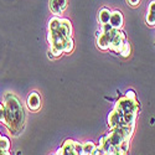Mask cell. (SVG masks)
<instances>
[{
  "instance_id": "obj_2",
  "label": "cell",
  "mask_w": 155,
  "mask_h": 155,
  "mask_svg": "<svg viewBox=\"0 0 155 155\" xmlns=\"http://www.w3.org/2000/svg\"><path fill=\"white\" fill-rule=\"evenodd\" d=\"M139 110V102L137 101L135 93L128 91L124 97H122L110 112L108 117L109 128L117 127H135V119Z\"/></svg>"
},
{
  "instance_id": "obj_10",
  "label": "cell",
  "mask_w": 155,
  "mask_h": 155,
  "mask_svg": "<svg viewBox=\"0 0 155 155\" xmlns=\"http://www.w3.org/2000/svg\"><path fill=\"white\" fill-rule=\"evenodd\" d=\"M110 14L112 11L107 8H102L98 12V21L101 22V25L103 24H108L109 22V19H110Z\"/></svg>"
},
{
  "instance_id": "obj_14",
  "label": "cell",
  "mask_w": 155,
  "mask_h": 155,
  "mask_svg": "<svg viewBox=\"0 0 155 155\" xmlns=\"http://www.w3.org/2000/svg\"><path fill=\"white\" fill-rule=\"evenodd\" d=\"M128 4L129 5H132V6H138L139 3H140V0H127Z\"/></svg>"
},
{
  "instance_id": "obj_16",
  "label": "cell",
  "mask_w": 155,
  "mask_h": 155,
  "mask_svg": "<svg viewBox=\"0 0 155 155\" xmlns=\"http://www.w3.org/2000/svg\"><path fill=\"white\" fill-rule=\"evenodd\" d=\"M154 26H155V25H154Z\"/></svg>"
},
{
  "instance_id": "obj_5",
  "label": "cell",
  "mask_w": 155,
  "mask_h": 155,
  "mask_svg": "<svg viewBox=\"0 0 155 155\" xmlns=\"http://www.w3.org/2000/svg\"><path fill=\"white\" fill-rule=\"evenodd\" d=\"M67 8V0H50V10L55 16L61 15Z\"/></svg>"
},
{
  "instance_id": "obj_4",
  "label": "cell",
  "mask_w": 155,
  "mask_h": 155,
  "mask_svg": "<svg viewBox=\"0 0 155 155\" xmlns=\"http://www.w3.org/2000/svg\"><path fill=\"white\" fill-rule=\"evenodd\" d=\"M127 37L124 35V32H122L120 30L117 31V34L114 35V37L112 38V41H110V45H109V50L114 51V52H117L119 54L120 52V50L123 48V46L127 44Z\"/></svg>"
},
{
  "instance_id": "obj_13",
  "label": "cell",
  "mask_w": 155,
  "mask_h": 155,
  "mask_svg": "<svg viewBox=\"0 0 155 155\" xmlns=\"http://www.w3.org/2000/svg\"><path fill=\"white\" fill-rule=\"evenodd\" d=\"M123 57H128L129 55H130V46H129V44L127 42L124 46H123V48L120 50V52H119Z\"/></svg>"
},
{
  "instance_id": "obj_7",
  "label": "cell",
  "mask_w": 155,
  "mask_h": 155,
  "mask_svg": "<svg viewBox=\"0 0 155 155\" xmlns=\"http://www.w3.org/2000/svg\"><path fill=\"white\" fill-rule=\"evenodd\" d=\"M26 104H28V108L32 112H37L41 108V98L38 96V93H36V92L30 93V96L28 97V101H26Z\"/></svg>"
},
{
  "instance_id": "obj_1",
  "label": "cell",
  "mask_w": 155,
  "mask_h": 155,
  "mask_svg": "<svg viewBox=\"0 0 155 155\" xmlns=\"http://www.w3.org/2000/svg\"><path fill=\"white\" fill-rule=\"evenodd\" d=\"M48 42L50 52L54 57H60L63 52L70 54L73 50L72 26L67 19H58L57 16L48 21Z\"/></svg>"
},
{
  "instance_id": "obj_8",
  "label": "cell",
  "mask_w": 155,
  "mask_h": 155,
  "mask_svg": "<svg viewBox=\"0 0 155 155\" xmlns=\"http://www.w3.org/2000/svg\"><path fill=\"white\" fill-rule=\"evenodd\" d=\"M76 141L74 140H66L63 143L62 148H60L56 154L57 155H63V154H68V155H76Z\"/></svg>"
},
{
  "instance_id": "obj_11",
  "label": "cell",
  "mask_w": 155,
  "mask_h": 155,
  "mask_svg": "<svg viewBox=\"0 0 155 155\" xmlns=\"http://www.w3.org/2000/svg\"><path fill=\"white\" fill-rule=\"evenodd\" d=\"M94 149H96V145L92 143V141H86V143H82V155L92 154Z\"/></svg>"
},
{
  "instance_id": "obj_3",
  "label": "cell",
  "mask_w": 155,
  "mask_h": 155,
  "mask_svg": "<svg viewBox=\"0 0 155 155\" xmlns=\"http://www.w3.org/2000/svg\"><path fill=\"white\" fill-rule=\"evenodd\" d=\"M4 124L12 133V135H19L24 128L25 114L22 106L16 96L8 93L4 97Z\"/></svg>"
},
{
  "instance_id": "obj_12",
  "label": "cell",
  "mask_w": 155,
  "mask_h": 155,
  "mask_svg": "<svg viewBox=\"0 0 155 155\" xmlns=\"http://www.w3.org/2000/svg\"><path fill=\"white\" fill-rule=\"evenodd\" d=\"M0 150H4L8 154H10L9 153V150H10V140H9V138L0 135Z\"/></svg>"
},
{
  "instance_id": "obj_15",
  "label": "cell",
  "mask_w": 155,
  "mask_h": 155,
  "mask_svg": "<svg viewBox=\"0 0 155 155\" xmlns=\"http://www.w3.org/2000/svg\"><path fill=\"white\" fill-rule=\"evenodd\" d=\"M0 122H4V106L0 104Z\"/></svg>"
},
{
  "instance_id": "obj_9",
  "label": "cell",
  "mask_w": 155,
  "mask_h": 155,
  "mask_svg": "<svg viewBox=\"0 0 155 155\" xmlns=\"http://www.w3.org/2000/svg\"><path fill=\"white\" fill-rule=\"evenodd\" d=\"M145 21H147L148 26H154V25H155V0H154V2H151L149 4V6H148Z\"/></svg>"
},
{
  "instance_id": "obj_6",
  "label": "cell",
  "mask_w": 155,
  "mask_h": 155,
  "mask_svg": "<svg viewBox=\"0 0 155 155\" xmlns=\"http://www.w3.org/2000/svg\"><path fill=\"white\" fill-rule=\"evenodd\" d=\"M123 22H124V18H123L122 11H119V10L112 11L110 19H109V25H110V26L114 28V29L120 30L122 26H123Z\"/></svg>"
}]
</instances>
